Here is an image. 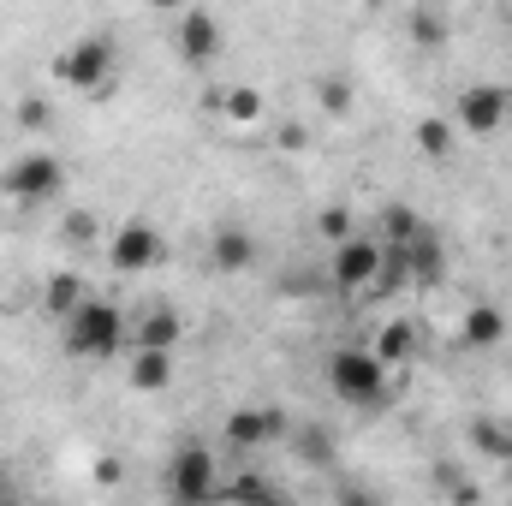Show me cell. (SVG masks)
Segmentation results:
<instances>
[{"instance_id": "1", "label": "cell", "mask_w": 512, "mask_h": 506, "mask_svg": "<svg viewBox=\"0 0 512 506\" xmlns=\"http://www.w3.org/2000/svg\"><path fill=\"white\" fill-rule=\"evenodd\" d=\"M60 346L84 364H114L131 352V316L108 298H84L72 316H60Z\"/></svg>"}, {"instance_id": "2", "label": "cell", "mask_w": 512, "mask_h": 506, "mask_svg": "<svg viewBox=\"0 0 512 506\" xmlns=\"http://www.w3.org/2000/svg\"><path fill=\"white\" fill-rule=\"evenodd\" d=\"M54 78L72 96H90V102L114 96V84H120V42L114 36H78L72 48L54 54Z\"/></svg>"}, {"instance_id": "3", "label": "cell", "mask_w": 512, "mask_h": 506, "mask_svg": "<svg viewBox=\"0 0 512 506\" xmlns=\"http://www.w3.org/2000/svg\"><path fill=\"white\" fill-rule=\"evenodd\" d=\"M387 376L393 370L376 358V346H340L328 358V393L340 405H352V411H376L387 399Z\"/></svg>"}, {"instance_id": "4", "label": "cell", "mask_w": 512, "mask_h": 506, "mask_svg": "<svg viewBox=\"0 0 512 506\" xmlns=\"http://www.w3.org/2000/svg\"><path fill=\"white\" fill-rule=\"evenodd\" d=\"M441 268H447V245L423 227V233L393 239L382 251V280H376V286H435Z\"/></svg>"}, {"instance_id": "5", "label": "cell", "mask_w": 512, "mask_h": 506, "mask_svg": "<svg viewBox=\"0 0 512 506\" xmlns=\"http://www.w3.org/2000/svg\"><path fill=\"white\" fill-rule=\"evenodd\" d=\"M102 251H108V268H114V274H149V268L167 262V239H161L155 221L131 215V221H120V227L102 239Z\"/></svg>"}, {"instance_id": "6", "label": "cell", "mask_w": 512, "mask_h": 506, "mask_svg": "<svg viewBox=\"0 0 512 506\" xmlns=\"http://www.w3.org/2000/svg\"><path fill=\"white\" fill-rule=\"evenodd\" d=\"M167 495L185 506H203L221 495V459L203 447V441H185L173 459H167Z\"/></svg>"}, {"instance_id": "7", "label": "cell", "mask_w": 512, "mask_h": 506, "mask_svg": "<svg viewBox=\"0 0 512 506\" xmlns=\"http://www.w3.org/2000/svg\"><path fill=\"white\" fill-rule=\"evenodd\" d=\"M507 120H512V90L495 84V78L465 84L459 102H453V126H459V137H495V131H507Z\"/></svg>"}, {"instance_id": "8", "label": "cell", "mask_w": 512, "mask_h": 506, "mask_svg": "<svg viewBox=\"0 0 512 506\" xmlns=\"http://www.w3.org/2000/svg\"><path fill=\"white\" fill-rule=\"evenodd\" d=\"M0 185H6V197H18V203H54V197L66 191V161L48 155V149H30V155L6 161Z\"/></svg>"}, {"instance_id": "9", "label": "cell", "mask_w": 512, "mask_h": 506, "mask_svg": "<svg viewBox=\"0 0 512 506\" xmlns=\"http://www.w3.org/2000/svg\"><path fill=\"white\" fill-rule=\"evenodd\" d=\"M382 239H370V233H346V239H334V251H328V280L340 286V292H370L376 280H382Z\"/></svg>"}, {"instance_id": "10", "label": "cell", "mask_w": 512, "mask_h": 506, "mask_svg": "<svg viewBox=\"0 0 512 506\" xmlns=\"http://www.w3.org/2000/svg\"><path fill=\"white\" fill-rule=\"evenodd\" d=\"M227 447L233 453H245V459H256V453H268L274 441H286L292 435V423H286V411L280 405H239V411H227Z\"/></svg>"}, {"instance_id": "11", "label": "cell", "mask_w": 512, "mask_h": 506, "mask_svg": "<svg viewBox=\"0 0 512 506\" xmlns=\"http://www.w3.org/2000/svg\"><path fill=\"white\" fill-rule=\"evenodd\" d=\"M173 48H179V60H185V66H215V60H221V48H227L221 18H215V12H203V6H185V12H179V30H173Z\"/></svg>"}, {"instance_id": "12", "label": "cell", "mask_w": 512, "mask_h": 506, "mask_svg": "<svg viewBox=\"0 0 512 506\" xmlns=\"http://www.w3.org/2000/svg\"><path fill=\"white\" fill-rule=\"evenodd\" d=\"M256 256H262V245H256L251 227H239V221H221V227L209 233V268L227 274V280H233V274H251Z\"/></svg>"}, {"instance_id": "13", "label": "cell", "mask_w": 512, "mask_h": 506, "mask_svg": "<svg viewBox=\"0 0 512 506\" xmlns=\"http://www.w3.org/2000/svg\"><path fill=\"white\" fill-rule=\"evenodd\" d=\"M376 358H382L387 370H411L423 358V328L411 316H387L382 328H376Z\"/></svg>"}, {"instance_id": "14", "label": "cell", "mask_w": 512, "mask_h": 506, "mask_svg": "<svg viewBox=\"0 0 512 506\" xmlns=\"http://www.w3.org/2000/svg\"><path fill=\"white\" fill-rule=\"evenodd\" d=\"M185 340V316L173 304H149L137 322H131V346H161V352H179Z\"/></svg>"}, {"instance_id": "15", "label": "cell", "mask_w": 512, "mask_h": 506, "mask_svg": "<svg viewBox=\"0 0 512 506\" xmlns=\"http://www.w3.org/2000/svg\"><path fill=\"white\" fill-rule=\"evenodd\" d=\"M126 381H131V393H167V387H173V352H161V346H131Z\"/></svg>"}, {"instance_id": "16", "label": "cell", "mask_w": 512, "mask_h": 506, "mask_svg": "<svg viewBox=\"0 0 512 506\" xmlns=\"http://www.w3.org/2000/svg\"><path fill=\"white\" fill-rule=\"evenodd\" d=\"M507 310L501 304H471L465 316H459V340L471 346V352H495L501 340H507Z\"/></svg>"}, {"instance_id": "17", "label": "cell", "mask_w": 512, "mask_h": 506, "mask_svg": "<svg viewBox=\"0 0 512 506\" xmlns=\"http://www.w3.org/2000/svg\"><path fill=\"white\" fill-rule=\"evenodd\" d=\"M465 441H471L477 459H489V465H512V417H477V423L465 429Z\"/></svg>"}, {"instance_id": "18", "label": "cell", "mask_w": 512, "mask_h": 506, "mask_svg": "<svg viewBox=\"0 0 512 506\" xmlns=\"http://www.w3.org/2000/svg\"><path fill=\"white\" fill-rule=\"evenodd\" d=\"M84 298H90V286H84L72 268H54V274H48V286H42V310H48L54 322H60V316H72Z\"/></svg>"}, {"instance_id": "19", "label": "cell", "mask_w": 512, "mask_h": 506, "mask_svg": "<svg viewBox=\"0 0 512 506\" xmlns=\"http://www.w3.org/2000/svg\"><path fill=\"white\" fill-rule=\"evenodd\" d=\"M411 137H417V149H423L429 161H447V155L459 149V126H453L447 114H423V120L411 126Z\"/></svg>"}, {"instance_id": "20", "label": "cell", "mask_w": 512, "mask_h": 506, "mask_svg": "<svg viewBox=\"0 0 512 506\" xmlns=\"http://www.w3.org/2000/svg\"><path fill=\"white\" fill-rule=\"evenodd\" d=\"M221 114H227V126H262V120H268V96H262L256 84H233V90L221 96Z\"/></svg>"}, {"instance_id": "21", "label": "cell", "mask_w": 512, "mask_h": 506, "mask_svg": "<svg viewBox=\"0 0 512 506\" xmlns=\"http://www.w3.org/2000/svg\"><path fill=\"white\" fill-rule=\"evenodd\" d=\"M316 102H322V114H328V120H346V114H352V102H358V90H352V78L322 72V78H316Z\"/></svg>"}, {"instance_id": "22", "label": "cell", "mask_w": 512, "mask_h": 506, "mask_svg": "<svg viewBox=\"0 0 512 506\" xmlns=\"http://www.w3.org/2000/svg\"><path fill=\"white\" fill-rule=\"evenodd\" d=\"M221 495L227 501H280V483H268L262 471H245V477H221Z\"/></svg>"}, {"instance_id": "23", "label": "cell", "mask_w": 512, "mask_h": 506, "mask_svg": "<svg viewBox=\"0 0 512 506\" xmlns=\"http://www.w3.org/2000/svg\"><path fill=\"white\" fill-rule=\"evenodd\" d=\"M429 221L411 209V203H387L382 209V245H393V239H411V233H423Z\"/></svg>"}, {"instance_id": "24", "label": "cell", "mask_w": 512, "mask_h": 506, "mask_svg": "<svg viewBox=\"0 0 512 506\" xmlns=\"http://www.w3.org/2000/svg\"><path fill=\"white\" fill-rule=\"evenodd\" d=\"M411 42H417V48H441V42H447V18H441V12H417V18H411Z\"/></svg>"}, {"instance_id": "25", "label": "cell", "mask_w": 512, "mask_h": 506, "mask_svg": "<svg viewBox=\"0 0 512 506\" xmlns=\"http://www.w3.org/2000/svg\"><path fill=\"white\" fill-rule=\"evenodd\" d=\"M292 447H298L310 465H328V459H334V441H328L322 429H298V435H292Z\"/></svg>"}, {"instance_id": "26", "label": "cell", "mask_w": 512, "mask_h": 506, "mask_svg": "<svg viewBox=\"0 0 512 506\" xmlns=\"http://www.w3.org/2000/svg\"><path fill=\"white\" fill-rule=\"evenodd\" d=\"M12 120H18L24 131H48V120H54V108H48V102H36V96H24V102L12 108Z\"/></svg>"}, {"instance_id": "27", "label": "cell", "mask_w": 512, "mask_h": 506, "mask_svg": "<svg viewBox=\"0 0 512 506\" xmlns=\"http://www.w3.org/2000/svg\"><path fill=\"white\" fill-rule=\"evenodd\" d=\"M316 227H322V239H328V245H334V239H346V233H358V227H352V209H340V203H334V209H322V215H316Z\"/></svg>"}, {"instance_id": "28", "label": "cell", "mask_w": 512, "mask_h": 506, "mask_svg": "<svg viewBox=\"0 0 512 506\" xmlns=\"http://www.w3.org/2000/svg\"><path fill=\"white\" fill-rule=\"evenodd\" d=\"M60 239H72V245H90V239H96V215H90V209H72V215L60 221Z\"/></svg>"}, {"instance_id": "29", "label": "cell", "mask_w": 512, "mask_h": 506, "mask_svg": "<svg viewBox=\"0 0 512 506\" xmlns=\"http://www.w3.org/2000/svg\"><path fill=\"white\" fill-rule=\"evenodd\" d=\"M274 143H280L286 155H298V149H310V131L298 126V120H280V131H274Z\"/></svg>"}, {"instance_id": "30", "label": "cell", "mask_w": 512, "mask_h": 506, "mask_svg": "<svg viewBox=\"0 0 512 506\" xmlns=\"http://www.w3.org/2000/svg\"><path fill=\"white\" fill-rule=\"evenodd\" d=\"M155 12H185V0H149Z\"/></svg>"}, {"instance_id": "31", "label": "cell", "mask_w": 512, "mask_h": 506, "mask_svg": "<svg viewBox=\"0 0 512 506\" xmlns=\"http://www.w3.org/2000/svg\"><path fill=\"white\" fill-rule=\"evenodd\" d=\"M0 495H6V471H0Z\"/></svg>"}]
</instances>
